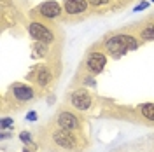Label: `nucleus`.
<instances>
[{"label": "nucleus", "instance_id": "1", "mask_svg": "<svg viewBox=\"0 0 154 152\" xmlns=\"http://www.w3.org/2000/svg\"><path fill=\"white\" fill-rule=\"evenodd\" d=\"M38 145L46 152H84L88 149V138L75 135L51 123L38 131Z\"/></svg>", "mask_w": 154, "mask_h": 152}, {"label": "nucleus", "instance_id": "2", "mask_svg": "<svg viewBox=\"0 0 154 152\" xmlns=\"http://www.w3.org/2000/svg\"><path fill=\"white\" fill-rule=\"evenodd\" d=\"M105 51L114 58L125 56L128 51H133L138 47V38L130 35V33H119V35H112L103 42Z\"/></svg>", "mask_w": 154, "mask_h": 152}, {"label": "nucleus", "instance_id": "3", "mask_svg": "<svg viewBox=\"0 0 154 152\" xmlns=\"http://www.w3.org/2000/svg\"><path fill=\"white\" fill-rule=\"evenodd\" d=\"M53 123L58 124V126L63 128V129H67V131L75 133V135H82V131H84V123H82L81 117H79L74 110H70V108H60L56 117L53 119ZM82 136H84V135H82Z\"/></svg>", "mask_w": 154, "mask_h": 152}, {"label": "nucleus", "instance_id": "4", "mask_svg": "<svg viewBox=\"0 0 154 152\" xmlns=\"http://www.w3.org/2000/svg\"><path fill=\"white\" fill-rule=\"evenodd\" d=\"M5 100H11L16 108H21L23 105H28L35 100V91L28 84H19V82H16V84L11 86L9 98H5Z\"/></svg>", "mask_w": 154, "mask_h": 152}, {"label": "nucleus", "instance_id": "5", "mask_svg": "<svg viewBox=\"0 0 154 152\" xmlns=\"http://www.w3.org/2000/svg\"><path fill=\"white\" fill-rule=\"evenodd\" d=\"M28 33L35 38L37 42H40V44H53V42H54V32L49 28L48 25L40 23V21L30 23Z\"/></svg>", "mask_w": 154, "mask_h": 152}, {"label": "nucleus", "instance_id": "6", "mask_svg": "<svg viewBox=\"0 0 154 152\" xmlns=\"http://www.w3.org/2000/svg\"><path fill=\"white\" fill-rule=\"evenodd\" d=\"M68 100H70V105L79 112H88L91 108V105H93V95L86 89H82V87L75 89L74 93H70Z\"/></svg>", "mask_w": 154, "mask_h": 152}, {"label": "nucleus", "instance_id": "7", "mask_svg": "<svg viewBox=\"0 0 154 152\" xmlns=\"http://www.w3.org/2000/svg\"><path fill=\"white\" fill-rule=\"evenodd\" d=\"M107 65V54L103 51H93L88 54L86 59V68L91 75H98Z\"/></svg>", "mask_w": 154, "mask_h": 152}, {"label": "nucleus", "instance_id": "8", "mask_svg": "<svg viewBox=\"0 0 154 152\" xmlns=\"http://www.w3.org/2000/svg\"><path fill=\"white\" fill-rule=\"evenodd\" d=\"M37 11L40 12V16L46 19H56L60 18V14H61V5L54 2V0H48V2H44V4H40L37 7Z\"/></svg>", "mask_w": 154, "mask_h": 152}, {"label": "nucleus", "instance_id": "9", "mask_svg": "<svg viewBox=\"0 0 154 152\" xmlns=\"http://www.w3.org/2000/svg\"><path fill=\"white\" fill-rule=\"evenodd\" d=\"M89 7V2L88 0H65L63 2V9L67 14H82L86 12Z\"/></svg>", "mask_w": 154, "mask_h": 152}, {"label": "nucleus", "instance_id": "10", "mask_svg": "<svg viewBox=\"0 0 154 152\" xmlns=\"http://www.w3.org/2000/svg\"><path fill=\"white\" fill-rule=\"evenodd\" d=\"M35 81H37V84L40 86V87H46V86H49L51 81H53V72H51L48 67H38Z\"/></svg>", "mask_w": 154, "mask_h": 152}, {"label": "nucleus", "instance_id": "11", "mask_svg": "<svg viewBox=\"0 0 154 152\" xmlns=\"http://www.w3.org/2000/svg\"><path fill=\"white\" fill-rule=\"evenodd\" d=\"M137 112L142 115L145 123L154 124V103H142L137 107Z\"/></svg>", "mask_w": 154, "mask_h": 152}, {"label": "nucleus", "instance_id": "12", "mask_svg": "<svg viewBox=\"0 0 154 152\" xmlns=\"http://www.w3.org/2000/svg\"><path fill=\"white\" fill-rule=\"evenodd\" d=\"M138 37H140V40H154V19L145 21L144 25L140 26Z\"/></svg>", "mask_w": 154, "mask_h": 152}, {"label": "nucleus", "instance_id": "13", "mask_svg": "<svg viewBox=\"0 0 154 152\" xmlns=\"http://www.w3.org/2000/svg\"><path fill=\"white\" fill-rule=\"evenodd\" d=\"M0 128H2V129L14 128V121H12V117H2V119H0Z\"/></svg>", "mask_w": 154, "mask_h": 152}, {"label": "nucleus", "instance_id": "14", "mask_svg": "<svg viewBox=\"0 0 154 152\" xmlns=\"http://www.w3.org/2000/svg\"><path fill=\"white\" fill-rule=\"evenodd\" d=\"M19 140L23 143H32V133L30 131H21L19 133Z\"/></svg>", "mask_w": 154, "mask_h": 152}, {"label": "nucleus", "instance_id": "15", "mask_svg": "<svg viewBox=\"0 0 154 152\" xmlns=\"http://www.w3.org/2000/svg\"><path fill=\"white\" fill-rule=\"evenodd\" d=\"M91 5H95V7H100V5H107V4H110V0H88Z\"/></svg>", "mask_w": 154, "mask_h": 152}, {"label": "nucleus", "instance_id": "16", "mask_svg": "<svg viewBox=\"0 0 154 152\" xmlns=\"http://www.w3.org/2000/svg\"><path fill=\"white\" fill-rule=\"evenodd\" d=\"M147 5H149L147 2H142V4H138V5L135 7V11H144V9H147Z\"/></svg>", "mask_w": 154, "mask_h": 152}, {"label": "nucleus", "instance_id": "17", "mask_svg": "<svg viewBox=\"0 0 154 152\" xmlns=\"http://www.w3.org/2000/svg\"><path fill=\"white\" fill-rule=\"evenodd\" d=\"M26 119L28 121H37V114L35 112H30V114H26Z\"/></svg>", "mask_w": 154, "mask_h": 152}, {"label": "nucleus", "instance_id": "18", "mask_svg": "<svg viewBox=\"0 0 154 152\" xmlns=\"http://www.w3.org/2000/svg\"><path fill=\"white\" fill-rule=\"evenodd\" d=\"M23 152H32V150H26V149H25V150H23Z\"/></svg>", "mask_w": 154, "mask_h": 152}, {"label": "nucleus", "instance_id": "19", "mask_svg": "<svg viewBox=\"0 0 154 152\" xmlns=\"http://www.w3.org/2000/svg\"><path fill=\"white\" fill-rule=\"evenodd\" d=\"M152 2H154V0H152Z\"/></svg>", "mask_w": 154, "mask_h": 152}]
</instances>
